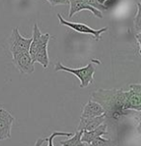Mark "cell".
Here are the masks:
<instances>
[{"mask_svg":"<svg viewBox=\"0 0 141 146\" xmlns=\"http://www.w3.org/2000/svg\"><path fill=\"white\" fill-rule=\"evenodd\" d=\"M51 6H58V5H69L70 0H46Z\"/></svg>","mask_w":141,"mask_h":146,"instance_id":"cell-18","label":"cell"},{"mask_svg":"<svg viewBox=\"0 0 141 146\" xmlns=\"http://www.w3.org/2000/svg\"><path fill=\"white\" fill-rule=\"evenodd\" d=\"M57 18L59 21V23L62 24V25H65L67 27H69V28L73 29V30L78 32V33H80V34L91 35L93 37V39H95L96 41L101 40V34L108 30V27H103V28H101V29H94L92 27L88 26L87 24L80 23V22H71V21H65L60 14L57 15Z\"/></svg>","mask_w":141,"mask_h":146,"instance_id":"cell-4","label":"cell"},{"mask_svg":"<svg viewBox=\"0 0 141 146\" xmlns=\"http://www.w3.org/2000/svg\"><path fill=\"white\" fill-rule=\"evenodd\" d=\"M73 133H64V132H54L49 135L48 137H46V141H48V146H54L53 139L55 137H73ZM62 146V145H60Z\"/></svg>","mask_w":141,"mask_h":146,"instance_id":"cell-15","label":"cell"},{"mask_svg":"<svg viewBox=\"0 0 141 146\" xmlns=\"http://www.w3.org/2000/svg\"><path fill=\"white\" fill-rule=\"evenodd\" d=\"M46 141V137H44V138H39L38 140L36 141V143H35V145L34 146H42V144Z\"/></svg>","mask_w":141,"mask_h":146,"instance_id":"cell-19","label":"cell"},{"mask_svg":"<svg viewBox=\"0 0 141 146\" xmlns=\"http://www.w3.org/2000/svg\"><path fill=\"white\" fill-rule=\"evenodd\" d=\"M133 25H134V30L135 33H141V8H140V3H137V12L136 16L133 21Z\"/></svg>","mask_w":141,"mask_h":146,"instance_id":"cell-16","label":"cell"},{"mask_svg":"<svg viewBox=\"0 0 141 146\" xmlns=\"http://www.w3.org/2000/svg\"><path fill=\"white\" fill-rule=\"evenodd\" d=\"M105 113L103 106L100 104L95 102L93 100H89L85 105L83 106L82 111H81L80 117H85V118H92L96 117V116H100Z\"/></svg>","mask_w":141,"mask_h":146,"instance_id":"cell-11","label":"cell"},{"mask_svg":"<svg viewBox=\"0 0 141 146\" xmlns=\"http://www.w3.org/2000/svg\"><path fill=\"white\" fill-rule=\"evenodd\" d=\"M69 5H70V11H69V18L70 19L73 18L76 13H79L83 10H87V11L91 12L95 17L99 19H103V14L100 10L94 8L84 0H70Z\"/></svg>","mask_w":141,"mask_h":146,"instance_id":"cell-8","label":"cell"},{"mask_svg":"<svg viewBox=\"0 0 141 146\" xmlns=\"http://www.w3.org/2000/svg\"><path fill=\"white\" fill-rule=\"evenodd\" d=\"M107 125L103 123L99 127L94 129L92 131H83L82 135H81V141L86 144H89L93 139H95L98 137H103V135H107Z\"/></svg>","mask_w":141,"mask_h":146,"instance_id":"cell-12","label":"cell"},{"mask_svg":"<svg viewBox=\"0 0 141 146\" xmlns=\"http://www.w3.org/2000/svg\"><path fill=\"white\" fill-rule=\"evenodd\" d=\"M15 117L9 111L0 108V140L11 138V130Z\"/></svg>","mask_w":141,"mask_h":146,"instance_id":"cell-7","label":"cell"},{"mask_svg":"<svg viewBox=\"0 0 141 146\" xmlns=\"http://www.w3.org/2000/svg\"><path fill=\"white\" fill-rule=\"evenodd\" d=\"M32 41L31 38H24L21 35L19 31V27H15L12 31L9 40V48L10 51H18V50H28Z\"/></svg>","mask_w":141,"mask_h":146,"instance_id":"cell-6","label":"cell"},{"mask_svg":"<svg viewBox=\"0 0 141 146\" xmlns=\"http://www.w3.org/2000/svg\"><path fill=\"white\" fill-rule=\"evenodd\" d=\"M100 64L101 61L98 60V59H91L89 64L82 67V68L73 69L64 66L61 62H57L55 65V68H54V71H64L67 72V73H71V75L76 76L79 80V87L85 88L94 82V74H95L96 71V65H100Z\"/></svg>","mask_w":141,"mask_h":146,"instance_id":"cell-3","label":"cell"},{"mask_svg":"<svg viewBox=\"0 0 141 146\" xmlns=\"http://www.w3.org/2000/svg\"><path fill=\"white\" fill-rule=\"evenodd\" d=\"M128 91V103L130 110L139 112L141 110V84L133 83L130 85Z\"/></svg>","mask_w":141,"mask_h":146,"instance_id":"cell-9","label":"cell"},{"mask_svg":"<svg viewBox=\"0 0 141 146\" xmlns=\"http://www.w3.org/2000/svg\"><path fill=\"white\" fill-rule=\"evenodd\" d=\"M91 100L103 106L106 117L115 120L130 110L128 91L124 89H99L91 94Z\"/></svg>","mask_w":141,"mask_h":146,"instance_id":"cell-1","label":"cell"},{"mask_svg":"<svg viewBox=\"0 0 141 146\" xmlns=\"http://www.w3.org/2000/svg\"><path fill=\"white\" fill-rule=\"evenodd\" d=\"M83 131H77L76 130L75 133L69 139L62 140L60 141V144L62 146H86V143H83L81 141V135H82Z\"/></svg>","mask_w":141,"mask_h":146,"instance_id":"cell-13","label":"cell"},{"mask_svg":"<svg viewBox=\"0 0 141 146\" xmlns=\"http://www.w3.org/2000/svg\"><path fill=\"white\" fill-rule=\"evenodd\" d=\"M105 113L101 114L100 116H96V117L92 118H85L80 117L79 124L77 126V131H92L94 129L99 127L100 125L103 124L105 121Z\"/></svg>","mask_w":141,"mask_h":146,"instance_id":"cell-10","label":"cell"},{"mask_svg":"<svg viewBox=\"0 0 141 146\" xmlns=\"http://www.w3.org/2000/svg\"><path fill=\"white\" fill-rule=\"evenodd\" d=\"M86 146H114L112 140L107 139L103 137H98L95 139H93L89 144H86Z\"/></svg>","mask_w":141,"mask_h":146,"instance_id":"cell-14","label":"cell"},{"mask_svg":"<svg viewBox=\"0 0 141 146\" xmlns=\"http://www.w3.org/2000/svg\"><path fill=\"white\" fill-rule=\"evenodd\" d=\"M51 35L49 33L42 34L38 24L35 23L33 26V35L32 41L29 46V54H30L33 63L38 62L43 66L44 69H46L49 64L48 46L50 40Z\"/></svg>","mask_w":141,"mask_h":146,"instance_id":"cell-2","label":"cell"},{"mask_svg":"<svg viewBox=\"0 0 141 146\" xmlns=\"http://www.w3.org/2000/svg\"><path fill=\"white\" fill-rule=\"evenodd\" d=\"M11 53L12 56H13L14 65L19 69V71L21 74L31 75V74L34 73V71H35L34 63L32 61V58L28 50H18L13 51Z\"/></svg>","mask_w":141,"mask_h":146,"instance_id":"cell-5","label":"cell"},{"mask_svg":"<svg viewBox=\"0 0 141 146\" xmlns=\"http://www.w3.org/2000/svg\"><path fill=\"white\" fill-rule=\"evenodd\" d=\"M118 0H97V2L103 7V10H108L117 3Z\"/></svg>","mask_w":141,"mask_h":146,"instance_id":"cell-17","label":"cell"}]
</instances>
